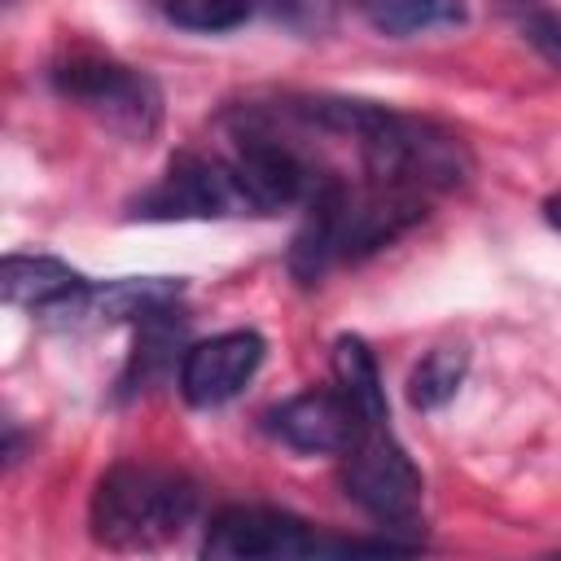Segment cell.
<instances>
[{
  "label": "cell",
  "instance_id": "6da1fadb",
  "mask_svg": "<svg viewBox=\"0 0 561 561\" xmlns=\"http://www.w3.org/2000/svg\"><path fill=\"white\" fill-rule=\"evenodd\" d=\"M197 513V486L153 465H118L96 482L92 535L105 548H153L180 535Z\"/></svg>",
  "mask_w": 561,
  "mask_h": 561
},
{
  "label": "cell",
  "instance_id": "7a4b0ae2",
  "mask_svg": "<svg viewBox=\"0 0 561 561\" xmlns=\"http://www.w3.org/2000/svg\"><path fill=\"white\" fill-rule=\"evenodd\" d=\"M368 180L377 184H403L416 193H443L469 180L473 158L465 140L430 118L399 114L390 105H377L368 127L355 136Z\"/></svg>",
  "mask_w": 561,
  "mask_h": 561
},
{
  "label": "cell",
  "instance_id": "3957f363",
  "mask_svg": "<svg viewBox=\"0 0 561 561\" xmlns=\"http://www.w3.org/2000/svg\"><path fill=\"white\" fill-rule=\"evenodd\" d=\"M53 88L75 101L79 110H88L92 118H101L110 131L127 136V140H149L162 123V92L158 83L136 70L123 66L114 57L101 53H70L53 66Z\"/></svg>",
  "mask_w": 561,
  "mask_h": 561
},
{
  "label": "cell",
  "instance_id": "277c9868",
  "mask_svg": "<svg viewBox=\"0 0 561 561\" xmlns=\"http://www.w3.org/2000/svg\"><path fill=\"white\" fill-rule=\"evenodd\" d=\"M342 486L386 530H408L421 517L425 486L408 451L394 443L390 425H368L342 451Z\"/></svg>",
  "mask_w": 561,
  "mask_h": 561
},
{
  "label": "cell",
  "instance_id": "5b68a950",
  "mask_svg": "<svg viewBox=\"0 0 561 561\" xmlns=\"http://www.w3.org/2000/svg\"><path fill=\"white\" fill-rule=\"evenodd\" d=\"M206 557L219 561H254V557H307V552H355L351 539H320L302 517L263 508V504H228L210 517Z\"/></svg>",
  "mask_w": 561,
  "mask_h": 561
},
{
  "label": "cell",
  "instance_id": "8992f818",
  "mask_svg": "<svg viewBox=\"0 0 561 561\" xmlns=\"http://www.w3.org/2000/svg\"><path fill=\"white\" fill-rule=\"evenodd\" d=\"M140 219H224V215H254L250 197L241 193L228 158L175 153L167 175L136 202Z\"/></svg>",
  "mask_w": 561,
  "mask_h": 561
},
{
  "label": "cell",
  "instance_id": "52a82bcc",
  "mask_svg": "<svg viewBox=\"0 0 561 561\" xmlns=\"http://www.w3.org/2000/svg\"><path fill=\"white\" fill-rule=\"evenodd\" d=\"M228 167L241 184V193L250 197V210L254 215H276L285 206H298L316 193V180H311V167L285 145L276 140L272 131L245 123L232 131V153H228Z\"/></svg>",
  "mask_w": 561,
  "mask_h": 561
},
{
  "label": "cell",
  "instance_id": "ba28073f",
  "mask_svg": "<svg viewBox=\"0 0 561 561\" xmlns=\"http://www.w3.org/2000/svg\"><path fill=\"white\" fill-rule=\"evenodd\" d=\"M263 364V337L254 329H228L184 351L180 359V394L193 408H219L245 390V381Z\"/></svg>",
  "mask_w": 561,
  "mask_h": 561
},
{
  "label": "cell",
  "instance_id": "9c48e42d",
  "mask_svg": "<svg viewBox=\"0 0 561 561\" xmlns=\"http://www.w3.org/2000/svg\"><path fill=\"white\" fill-rule=\"evenodd\" d=\"M267 425L280 443H289L294 451H307V456H342L368 430V421L342 390L294 394L280 408H272Z\"/></svg>",
  "mask_w": 561,
  "mask_h": 561
},
{
  "label": "cell",
  "instance_id": "30bf717a",
  "mask_svg": "<svg viewBox=\"0 0 561 561\" xmlns=\"http://www.w3.org/2000/svg\"><path fill=\"white\" fill-rule=\"evenodd\" d=\"M0 289L13 307H26L44 320H79L92 280L53 254H9L0 267Z\"/></svg>",
  "mask_w": 561,
  "mask_h": 561
},
{
  "label": "cell",
  "instance_id": "8fae6325",
  "mask_svg": "<svg viewBox=\"0 0 561 561\" xmlns=\"http://www.w3.org/2000/svg\"><path fill=\"white\" fill-rule=\"evenodd\" d=\"M184 294V280L171 276H127V280H110V285H92L79 320H149L158 311H171Z\"/></svg>",
  "mask_w": 561,
  "mask_h": 561
},
{
  "label": "cell",
  "instance_id": "7c38bea8",
  "mask_svg": "<svg viewBox=\"0 0 561 561\" xmlns=\"http://www.w3.org/2000/svg\"><path fill=\"white\" fill-rule=\"evenodd\" d=\"M333 373H337V390L359 408V416L368 425H390V408H386V386L377 373V359L368 351L364 337L342 333L333 342Z\"/></svg>",
  "mask_w": 561,
  "mask_h": 561
},
{
  "label": "cell",
  "instance_id": "4fadbf2b",
  "mask_svg": "<svg viewBox=\"0 0 561 561\" xmlns=\"http://www.w3.org/2000/svg\"><path fill=\"white\" fill-rule=\"evenodd\" d=\"M359 9L390 39H408L421 31H443V26L469 22V9L460 0H359Z\"/></svg>",
  "mask_w": 561,
  "mask_h": 561
},
{
  "label": "cell",
  "instance_id": "5bb4252c",
  "mask_svg": "<svg viewBox=\"0 0 561 561\" xmlns=\"http://www.w3.org/2000/svg\"><path fill=\"white\" fill-rule=\"evenodd\" d=\"M175 342H180V320L171 311H158L149 320H140V337H136V351L127 359V373H123V394H140L149 390L153 381L167 377V368L175 364Z\"/></svg>",
  "mask_w": 561,
  "mask_h": 561
},
{
  "label": "cell",
  "instance_id": "9a60e30c",
  "mask_svg": "<svg viewBox=\"0 0 561 561\" xmlns=\"http://www.w3.org/2000/svg\"><path fill=\"white\" fill-rule=\"evenodd\" d=\"M465 373H469V351L465 346H434V351H425L421 364L408 373V403L416 412H438L443 403L456 399Z\"/></svg>",
  "mask_w": 561,
  "mask_h": 561
},
{
  "label": "cell",
  "instance_id": "2e32d148",
  "mask_svg": "<svg viewBox=\"0 0 561 561\" xmlns=\"http://www.w3.org/2000/svg\"><path fill=\"white\" fill-rule=\"evenodd\" d=\"M167 22L184 31H232L250 18L254 0H153Z\"/></svg>",
  "mask_w": 561,
  "mask_h": 561
},
{
  "label": "cell",
  "instance_id": "e0dca14e",
  "mask_svg": "<svg viewBox=\"0 0 561 561\" xmlns=\"http://www.w3.org/2000/svg\"><path fill=\"white\" fill-rule=\"evenodd\" d=\"M522 35L530 39V48L561 70V13H548V9H530L522 18Z\"/></svg>",
  "mask_w": 561,
  "mask_h": 561
},
{
  "label": "cell",
  "instance_id": "ac0fdd59",
  "mask_svg": "<svg viewBox=\"0 0 561 561\" xmlns=\"http://www.w3.org/2000/svg\"><path fill=\"white\" fill-rule=\"evenodd\" d=\"M543 219H548V224H552V228H557V232H561V193H557V197H548V202H543Z\"/></svg>",
  "mask_w": 561,
  "mask_h": 561
}]
</instances>
